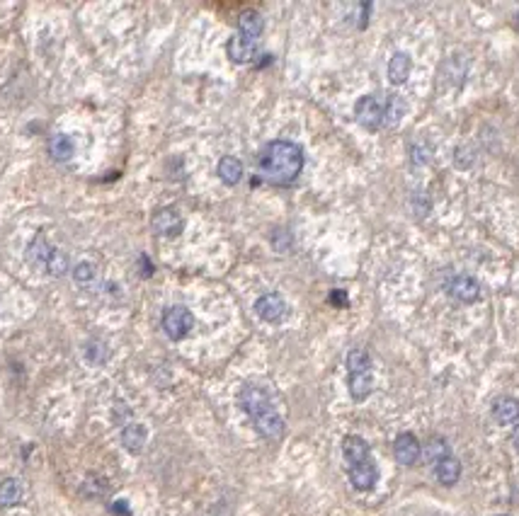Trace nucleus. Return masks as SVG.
Masks as SVG:
<instances>
[{
  "label": "nucleus",
  "mask_w": 519,
  "mask_h": 516,
  "mask_svg": "<svg viewBox=\"0 0 519 516\" xmlns=\"http://www.w3.org/2000/svg\"><path fill=\"white\" fill-rule=\"evenodd\" d=\"M258 170L262 180L277 187H286L301 175L303 170V151L301 146L291 143V141H270L265 148L260 151Z\"/></svg>",
  "instance_id": "nucleus-1"
},
{
  "label": "nucleus",
  "mask_w": 519,
  "mask_h": 516,
  "mask_svg": "<svg viewBox=\"0 0 519 516\" xmlns=\"http://www.w3.org/2000/svg\"><path fill=\"white\" fill-rule=\"evenodd\" d=\"M241 408H243V413L253 420V425H255V429H258L260 436H265V439H270V441L282 439L284 420H282V415L277 413V408H274L272 398L267 395L265 388L253 385V383L243 385Z\"/></svg>",
  "instance_id": "nucleus-2"
},
{
  "label": "nucleus",
  "mask_w": 519,
  "mask_h": 516,
  "mask_svg": "<svg viewBox=\"0 0 519 516\" xmlns=\"http://www.w3.org/2000/svg\"><path fill=\"white\" fill-rule=\"evenodd\" d=\"M192 328H194V315L185 305H173V308L163 313V330H166V335L173 342L185 340Z\"/></svg>",
  "instance_id": "nucleus-3"
},
{
  "label": "nucleus",
  "mask_w": 519,
  "mask_h": 516,
  "mask_svg": "<svg viewBox=\"0 0 519 516\" xmlns=\"http://www.w3.org/2000/svg\"><path fill=\"white\" fill-rule=\"evenodd\" d=\"M354 116L364 128L376 131V128L383 126V100H378L374 95L359 97L357 104H354Z\"/></svg>",
  "instance_id": "nucleus-4"
},
{
  "label": "nucleus",
  "mask_w": 519,
  "mask_h": 516,
  "mask_svg": "<svg viewBox=\"0 0 519 516\" xmlns=\"http://www.w3.org/2000/svg\"><path fill=\"white\" fill-rule=\"evenodd\" d=\"M347 472H350V482L354 485V490H359V492H369V490H374V485L378 480V470H376L374 458L362 460V463H354V465H347Z\"/></svg>",
  "instance_id": "nucleus-5"
},
{
  "label": "nucleus",
  "mask_w": 519,
  "mask_h": 516,
  "mask_svg": "<svg viewBox=\"0 0 519 516\" xmlns=\"http://www.w3.org/2000/svg\"><path fill=\"white\" fill-rule=\"evenodd\" d=\"M255 313L265 323H279L286 318V300L279 293H265L255 300Z\"/></svg>",
  "instance_id": "nucleus-6"
},
{
  "label": "nucleus",
  "mask_w": 519,
  "mask_h": 516,
  "mask_svg": "<svg viewBox=\"0 0 519 516\" xmlns=\"http://www.w3.org/2000/svg\"><path fill=\"white\" fill-rule=\"evenodd\" d=\"M226 51H228V59L233 64H250V61L258 56V39L233 34L228 39V44H226Z\"/></svg>",
  "instance_id": "nucleus-7"
},
{
  "label": "nucleus",
  "mask_w": 519,
  "mask_h": 516,
  "mask_svg": "<svg viewBox=\"0 0 519 516\" xmlns=\"http://www.w3.org/2000/svg\"><path fill=\"white\" fill-rule=\"evenodd\" d=\"M393 456L398 460L400 465H415L420 458V441L415 439V434L410 432H403L395 436V444H393Z\"/></svg>",
  "instance_id": "nucleus-8"
},
{
  "label": "nucleus",
  "mask_w": 519,
  "mask_h": 516,
  "mask_svg": "<svg viewBox=\"0 0 519 516\" xmlns=\"http://www.w3.org/2000/svg\"><path fill=\"white\" fill-rule=\"evenodd\" d=\"M182 228H185V221H182L177 208H161V211H156V216H153V231L156 233L168 236V238H175V236H180Z\"/></svg>",
  "instance_id": "nucleus-9"
},
{
  "label": "nucleus",
  "mask_w": 519,
  "mask_h": 516,
  "mask_svg": "<svg viewBox=\"0 0 519 516\" xmlns=\"http://www.w3.org/2000/svg\"><path fill=\"white\" fill-rule=\"evenodd\" d=\"M449 293H451V298L461 300V303H475V300L480 298V286H478V281L471 279V276L461 274V276H454V279H451Z\"/></svg>",
  "instance_id": "nucleus-10"
},
{
  "label": "nucleus",
  "mask_w": 519,
  "mask_h": 516,
  "mask_svg": "<svg viewBox=\"0 0 519 516\" xmlns=\"http://www.w3.org/2000/svg\"><path fill=\"white\" fill-rule=\"evenodd\" d=\"M493 417H495L498 425L503 427H512L519 422V400L517 398H498L495 403H493Z\"/></svg>",
  "instance_id": "nucleus-11"
},
{
  "label": "nucleus",
  "mask_w": 519,
  "mask_h": 516,
  "mask_svg": "<svg viewBox=\"0 0 519 516\" xmlns=\"http://www.w3.org/2000/svg\"><path fill=\"white\" fill-rule=\"evenodd\" d=\"M343 453H345L347 465L362 463V460H369L371 458L369 444H366L362 436H354V434L345 436V439H343Z\"/></svg>",
  "instance_id": "nucleus-12"
},
{
  "label": "nucleus",
  "mask_w": 519,
  "mask_h": 516,
  "mask_svg": "<svg viewBox=\"0 0 519 516\" xmlns=\"http://www.w3.org/2000/svg\"><path fill=\"white\" fill-rule=\"evenodd\" d=\"M265 29V20L258 10H243L241 17H238V34L248 36V39H258Z\"/></svg>",
  "instance_id": "nucleus-13"
},
{
  "label": "nucleus",
  "mask_w": 519,
  "mask_h": 516,
  "mask_svg": "<svg viewBox=\"0 0 519 516\" xmlns=\"http://www.w3.org/2000/svg\"><path fill=\"white\" fill-rule=\"evenodd\" d=\"M146 439H148V432H146L143 425L131 422V425L121 429V444H124V448L129 453H141L146 446Z\"/></svg>",
  "instance_id": "nucleus-14"
},
{
  "label": "nucleus",
  "mask_w": 519,
  "mask_h": 516,
  "mask_svg": "<svg viewBox=\"0 0 519 516\" xmlns=\"http://www.w3.org/2000/svg\"><path fill=\"white\" fill-rule=\"evenodd\" d=\"M347 388H350V395L354 398V400L362 403L371 395V390H374V376H371V371L350 373V378H347Z\"/></svg>",
  "instance_id": "nucleus-15"
},
{
  "label": "nucleus",
  "mask_w": 519,
  "mask_h": 516,
  "mask_svg": "<svg viewBox=\"0 0 519 516\" xmlns=\"http://www.w3.org/2000/svg\"><path fill=\"white\" fill-rule=\"evenodd\" d=\"M54 250L56 248H51V245L46 243V238L44 236H36L32 243H29V248H27V260L34 264V267H49V262H51V257H54Z\"/></svg>",
  "instance_id": "nucleus-16"
},
{
  "label": "nucleus",
  "mask_w": 519,
  "mask_h": 516,
  "mask_svg": "<svg viewBox=\"0 0 519 516\" xmlns=\"http://www.w3.org/2000/svg\"><path fill=\"white\" fill-rule=\"evenodd\" d=\"M410 56L405 51H395L388 64V81L393 85H403L408 81V76H410Z\"/></svg>",
  "instance_id": "nucleus-17"
},
{
  "label": "nucleus",
  "mask_w": 519,
  "mask_h": 516,
  "mask_svg": "<svg viewBox=\"0 0 519 516\" xmlns=\"http://www.w3.org/2000/svg\"><path fill=\"white\" fill-rule=\"evenodd\" d=\"M435 477L442 485L451 487V485H456V482H459V477H461V463L456 458H451V456L442 458L435 465Z\"/></svg>",
  "instance_id": "nucleus-18"
},
{
  "label": "nucleus",
  "mask_w": 519,
  "mask_h": 516,
  "mask_svg": "<svg viewBox=\"0 0 519 516\" xmlns=\"http://www.w3.org/2000/svg\"><path fill=\"white\" fill-rule=\"evenodd\" d=\"M216 172H218V177H221L223 184L233 187V184L241 182V177H243V163L233 156H223L221 161H218Z\"/></svg>",
  "instance_id": "nucleus-19"
},
{
  "label": "nucleus",
  "mask_w": 519,
  "mask_h": 516,
  "mask_svg": "<svg viewBox=\"0 0 519 516\" xmlns=\"http://www.w3.org/2000/svg\"><path fill=\"white\" fill-rule=\"evenodd\" d=\"M405 116V102L398 95L383 97V126H398Z\"/></svg>",
  "instance_id": "nucleus-20"
},
{
  "label": "nucleus",
  "mask_w": 519,
  "mask_h": 516,
  "mask_svg": "<svg viewBox=\"0 0 519 516\" xmlns=\"http://www.w3.org/2000/svg\"><path fill=\"white\" fill-rule=\"evenodd\" d=\"M49 156L59 163L69 161L73 156V141L66 136V133H54V136L49 138Z\"/></svg>",
  "instance_id": "nucleus-21"
},
{
  "label": "nucleus",
  "mask_w": 519,
  "mask_h": 516,
  "mask_svg": "<svg viewBox=\"0 0 519 516\" xmlns=\"http://www.w3.org/2000/svg\"><path fill=\"white\" fill-rule=\"evenodd\" d=\"M22 500V485L15 477H5L0 482V507H15Z\"/></svg>",
  "instance_id": "nucleus-22"
},
{
  "label": "nucleus",
  "mask_w": 519,
  "mask_h": 516,
  "mask_svg": "<svg viewBox=\"0 0 519 516\" xmlns=\"http://www.w3.org/2000/svg\"><path fill=\"white\" fill-rule=\"evenodd\" d=\"M447 456H449V446H447V441H444L442 436H432V439L425 444V460H427V463L437 465L439 460L447 458Z\"/></svg>",
  "instance_id": "nucleus-23"
},
{
  "label": "nucleus",
  "mask_w": 519,
  "mask_h": 516,
  "mask_svg": "<svg viewBox=\"0 0 519 516\" xmlns=\"http://www.w3.org/2000/svg\"><path fill=\"white\" fill-rule=\"evenodd\" d=\"M347 371H350V373L371 371V356H369V352H364V349H352V352L347 354Z\"/></svg>",
  "instance_id": "nucleus-24"
},
{
  "label": "nucleus",
  "mask_w": 519,
  "mask_h": 516,
  "mask_svg": "<svg viewBox=\"0 0 519 516\" xmlns=\"http://www.w3.org/2000/svg\"><path fill=\"white\" fill-rule=\"evenodd\" d=\"M97 279V267L93 262H81L73 267V281L78 286H90Z\"/></svg>",
  "instance_id": "nucleus-25"
},
{
  "label": "nucleus",
  "mask_w": 519,
  "mask_h": 516,
  "mask_svg": "<svg viewBox=\"0 0 519 516\" xmlns=\"http://www.w3.org/2000/svg\"><path fill=\"white\" fill-rule=\"evenodd\" d=\"M85 356H88V361L90 364H105L107 361V347H105V342H100V340H93L88 344V349H85Z\"/></svg>",
  "instance_id": "nucleus-26"
},
{
  "label": "nucleus",
  "mask_w": 519,
  "mask_h": 516,
  "mask_svg": "<svg viewBox=\"0 0 519 516\" xmlns=\"http://www.w3.org/2000/svg\"><path fill=\"white\" fill-rule=\"evenodd\" d=\"M66 269H69V257L61 253V250H54V257H51V262H49L46 272H51L54 276H59V274H64Z\"/></svg>",
  "instance_id": "nucleus-27"
},
{
  "label": "nucleus",
  "mask_w": 519,
  "mask_h": 516,
  "mask_svg": "<svg viewBox=\"0 0 519 516\" xmlns=\"http://www.w3.org/2000/svg\"><path fill=\"white\" fill-rule=\"evenodd\" d=\"M112 512H114V514H121V516H129V514H131V509L126 507V502H124V500H119V502H114V505H112Z\"/></svg>",
  "instance_id": "nucleus-28"
},
{
  "label": "nucleus",
  "mask_w": 519,
  "mask_h": 516,
  "mask_svg": "<svg viewBox=\"0 0 519 516\" xmlns=\"http://www.w3.org/2000/svg\"><path fill=\"white\" fill-rule=\"evenodd\" d=\"M333 303H347L345 293H343V291H335V293H333Z\"/></svg>",
  "instance_id": "nucleus-29"
},
{
  "label": "nucleus",
  "mask_w": 519,
  "mask_h": 516,
  "mask_svg": "<svg viewBox=\"0 0 519 516\" xmlns=\"http://www.w3.org/2000/svg\"><path fill=\"white\" fill-rule=\"evenodd\" d=\"M512 441H515V448H517V453H519V425L515 427V436H512Z\"/></svg>",
  "instance_id": "nucleus-30"
},
{
  "label": "nucleus",
  "mask_w": 519,
  "mask_h": 516,
  "mask_svg": "<svg viewBox=\"0 0 519 516\" xmlns=\"http://www.w3.org/2000/svg\"><path fill=\"white\" fill-rule=\"evenodd\" d=\"M517 29H519V15H517Z\"/></svg>",
  "instance_id": "nucleus-31"
}]
</instances>
